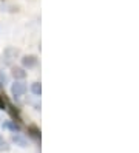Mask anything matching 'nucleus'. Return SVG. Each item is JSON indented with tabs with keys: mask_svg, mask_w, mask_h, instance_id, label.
Instances as JSON below:
<instances>
[{
	"mask_svg": "<svg viewBox=\"0 0 139 153\" xmlns=\"http://www.w3.org/2000/svg\"><path fill=\"white\" fill-rule=\"evenodd\" d=\"M19 54H20V51H19L17 48H14V47H8V48H5L3 54H2V64L13 67V62L19 57Z\"/></svg>",
	"mask_w": 139,
	"mask_h": 153,
	"instance_id": "1",
	"label": "nucleus"
},
{
	"mask_svg": "<svg viewBox=\"0 0 139 153\" xmlns=\"http://www.w3.org/2000/svg\"><path fill=\"white\" fill-rule=\"evenodd\" d=\"M26 90H28V87L23 80H14V84L11 85V96L16 99H20L22 96H25Z\"/></svg>",
	"mask_w": 139,
	"mask_h": 153,
	"instance_id": "2",
	"label": "nucleus"
},
{
	"mask_svg": "<svg viewBox=\"0 0 139 153\" xmlns=\"http://www.w3.org/2000/svg\"><path fill=\"white\" fill-rule=\"evenodd\" d=\"M20 62H22V68H34L39 64V59L34 54H25V56H22Z\"/></svg>",
	"mask_w": 139,
	"mask_h": 153,
	"instance_id": "3",
	"label": "nucleus"
},
{
	"mask_svg": "<svg viewBox=\"0 0 139 153\" xmlns=\"http://www.w3.org/2000/svg\"><path fill=\"white\" fill-rule=\"evenodd\" d=\"M11 142L13 144H16V146H19V147H26L28 146V141H26V138L23 136V134L19 131V133H13L11 134Z\"/></svg>",
	"mask_w": 139,
	"mask_h": 153,
	"instance_id": "4",
	"label": "nucleus"
},
{
	"mask_svg": "<svg viewBox=\"0 0 139 153\" xmlns=\"http://www.w3.org/2000/svg\"><path fill=\"white\" fill-rule=\"evenodd\" d=\"M11 76L14 77V80H23L26 77V71L22 67H11Z\"/></svg>",
	"mask_w": 139,
	"mask_h": 153,
	"instance_id": "5",
	"label": "nucleus"
},
{
	"mask_svg": "<svg viewBox=\"0 0 139 153\" xmlns=\"http://www.w3.org/2000/svg\"><path fill=\"white\" fill-rule=\"evenodd\" d=\"M2 127L5 130H9L11 133H19V131H20V125H19L17 121H5L2 124Z\"/></svg>",
	"mask_w": 139,
	"mask_h": 153,
	"instance_id": "6",
	"label": "nucleus"
},
{
	"mask_svg": "<svg viewBox=\"0 0 139 153\" xmlns=\"http://www.w3.org/2000/svg\"><path fill=\"white\" fill-rule=\"evenodd\" d=\"M28 133H30V136L34 138V139H40V130L36 127V125H30L28 127Z\"/></svg>",
	"mask_w": 139,
	"mask_h": 153,
	"instance_id": "7",
	"label": "nucleus"
},
{
	"mask_svg": "<svg viewBox=\"0 0 139 153\" xmlns=\"http://www.w3.org/2000/svg\"><path fill=\"white\" fill-rule=\"evenodd\" d=\"M31 93L34 96H40L42 94V85H40V82H33L31 84Z\"/></svg>",
	"mask_w": 139,
	"mask_h": 153,
	"instance_id": "8",
	"label": "nucleus"
},
{
	"mask_svg": "<svg viewBox=\"0 0 139 153\" xmlns=\"http://www.w3.org/2000/svg\"><path fill=\"white\" fill-rule=\"evenodd\" d=\"M9 149H11V146H9L8 141L0 134V152H9Z\"/></svg>",
	"mask_w": 139,
	"mask_h": 153,
	"instance_id": "9",
	"label": "nucleus"
},
{
	"mask_svg": "<svg viewBox=\"0 0 139 153\" xmlns=\"http://www.w3.org/2000/svg\"><path fill=\"white\" fill-rule=\"evenodd\" d=\"M8 105H9V102H8V99L5 97V94H0V110H8Z\"/></svg>",
	"mask_w": 139,
	"mask_h": 153,
	"instance_id": "10",
	"label": "nucleus"
},
{
	"mask_svg": "<svg viewBox=\"0 0 139 153\" xmlns=\"http://www.w3.org/2000/svg\"><path fill=\"white\" fill-rule=\"evenodd\" d=\"M6 82H8V77L2 73V71H0V85H5Z\"/></svg>",
	"mask_w": 139,
	"mask_h": 153,
	"instance_id": "11",
	"label": "nucleus"
}]
</instances>
